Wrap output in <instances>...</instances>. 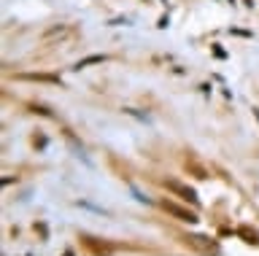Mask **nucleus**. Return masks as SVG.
<instances>
[{"instance_id": "nucleus-1", "label": "nucleus", "mask_w": 259, "mask_h": 256, "mask_svg": "<svg viewBox=\"0 0 259 256\" xmlns=\"http://www.w3.org/2000/svg\"><path fill=\"white\" fill-rule=\"evenodd\" d=\"M159 205H162V211L173 213L176 219H181V221H189V224H194V221H197V213H194V211H189V208H181V205L170 202V199H162Z\"/></svg>"}, {"instance_id": "nucleus-2", "label": "nucleus", "mask_w": 259, "mask_h": 256, "mask_svg": "<svg viewBox=\"0 0 259 256\" xmlns=\"http://www.w3.org/2000/svg\"><path fill=\"white\" fill-rule=\"evenodd\" d=\"M165 186H167L170 191H176L178 197L189 199V202H197V191H194L192 186H184V183H178V181H167V178H165Z\"/></svg>"}]
</instances>
